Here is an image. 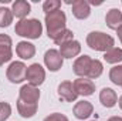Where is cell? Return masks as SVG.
<instances>
[{"instance_id": "obj_26", "label": "cell", "mask_w": 122, "mask_h": 121, "mask_svg": "<svg viewBox=\"0 0 122 121\" xmlns=\"http://www.w3.org/2000/svg\"><path fill=\"white\" fill-rule=\"evenodd\" d=\"M11 114V107L9 103L1 101L0 103V121H6Z\"/></svg>"}, {"instance_id": "obj_21", "label": "cell", "mask_w": 122, "mask_h": 121, "mask_svg": "<svg viewBox=\"0 0 122 121\" xmlns=\"http://www.w3.org/2000/svg\"><path fill=\"white\" fill-rule=\"evenodd\" d=\"M13 13L7 7H0V27H9L13 23Z\"/></svg>"}, {"instance_id": "obj_29", "label": "cell", "mask_w": 122, "mask_h": 121, "mask_svg": "<svg viewBox=\"0 0 122 121\" xmlns=\"http://www.w3.org/2000/svg\"><path fill=\"white\" fill-rule=\"evenodd\" d=\"M108 121H122V117H117V116H114V117H111Z\"/></svg>"}, {"instance_id": "obj_30", "label": "cell", "mask_w": 122, "mask_h": 121, "mask_svg": "<svg viewBox=\"0 0 122 121\" xmlns=\"http://www.w3.org/2000/svg\"><path fill=\"white\" fill-rule=\"evenodd\" d=\"M118 104H119V107H121V110H122V95L119 97V100H118Z\"/></svg>"}, {"instance_id": "obj_12", "label": "cell", "mask_w": 122, "mask_h": 121, "mask_svg": "<svg viewBox=\"0 0 122 121\" xmlns=\"http://www.w3.org/2000/svg\"><path fill=\"white\" fill-rule=\"evenodd\" d=\"M72 14L78 20H85L91 14V7L90 3L85 0H75L72 1Z\"/></svg>"}, {"instance_id": "obj_1", "label": "cell", "mask_w": 122, "mask_h": 121, "mask_svg": "<svg viewBox=\"0 0 122 121\" xmlns=\"http://www.w3.org/2000/svg\"><path fill=\"white\" fill-rule=\"evenodd\" d=\"M67 17L62 10H56L53 13L46 14V27H47V36L48 38L54 40L62 30H65Z\"/></svg>"}, {"instance_id": "obj_7", "label": "cell", "mask_w": 122, "mask_h": 121, "mask_svg": "<svg viewBox=\"0 0 122 121\" xmlns=\"http://www.w3.org/2000/svg\"><path fill=\"white\" fill-rule=\"evenodd\" d=\"M19 100H21L23 103H27V104H38V100H40L38 87H34L31 84H24L20 88Z\"/></svg>"}, {"instance_id": "obj_8", "label": "cell", "mask_w": 122, "mask_h": 121, "mask_svg": "<svg viewBox=\"0 0 122 121\" xmlns=\"http://www.w3.org/2000/svg\"><path fill=\"white\" fill-rule=\"evenodd\" d=\"M74 90L77 93V95H82V97H88V95H92L94 91H95V84L94 81L87 78V77H80L77 78L74 83Z\"/></svg>"}, {"instance_id": "obj_24", "label": "cell", "mask_w": 122, "mask_h": 121, "mask_svg": "<svg viewBox=\"0 0 122 121\" xmlns=\"http://www.w3.org/2000/svg\"><path fill=\"white\" fill-rule=\"evenodd\" d=\"M109 80L114 84H117V86H122V66L121 64H118V66H115V67L111 68V71H109Z\"/></svg>"}, {"instance_id": "obj_3", "label": "cell", "mask_w": 122, "mask_h": 121, "mask_svg": "<svg viewBox=\"0 0 122 121\" xmlns=\"http://www.w3.org/2000/svg\"><path fill=\"white\" fill-rule=\"evenodd\" d=\"M87 44L95 51H104L107 53L108 50H111L115 44L114 37H111L109 34H105L102 31H91L87 36Z\"/></svg>"}, {"instance_id": "obj_11", "label": "cell", "mask_w": 122, "mask_h": 121, "mask_svg": "<svg viewBox=\"0 0 122 121\" xmlns=\"http://www.w3.org/2000/svg\"><path fill=\"white\" fill-rule=\"evenodd\" d=\"M57 93H58V97H60L61 101H67V103H72L78 97L71 81H62V83H60Z\"/></svg>"}, {"instance_id": "obj_6", "label": "cell", "mask_w": 122, "mask_h": 121, "mask_svg": "<svg viewBox=\"0 0 122 121\" xmlns=\"http://www.w3.org/2000/svg\"><path fill=\"white\" fill-rule=\"evenodd\" d=\"M62 63L64 61H62V57H61L58 50L50 49V50L46 51V54H44V64H46V67L50 71H53V73L58 71L62 67Z\"/></svg>"}, {"instance_id": "obj_23", "label": "cell", "mask_w": 122, "mask_h": 121, "mask_svg": "<svg viewBox=\"0 0 122 121\" xmlns=\"http://www.w3.org/2000/svg\"><path fill=\"white\" fill-rule=\"evenodd\" d=\"M71 40H74V33L70 30V29H65V30H62L53 40L57 46H62V44H65V43H68V41H71Z\"/></svg>"}, {"instance_id": "obj_16", "label": "cell", "mask_w": 122, "mask_h": 121, "mask_svg": "<svg viewBox=\"0 0 122 121\" xmlns=\"http://www.w3.org/2000/svg\"><path fill=\"white\" fill-rule=\"evenodd\" d=\"M16 53L20 59L23 60H30L36 54V47L29 41H19L16 46Z\"/></svg>"}, {"instance_id": "obj_22", "label": "cell", "mask_w": 122, "mask_h": 121, "mask_svg": "<svg viewBox=\"0 0 122 121\" xmlns=\"http://www.w3.org/2000/svg\"><path fill=\"white\" fill-rule=\"evenodd\" d=\"M102 71H104L102 63L95 59V60H92V63H91V68H90V73H88V77H87V78H90V80L98 78V77L102 74Z\"/></svg>"}, {"instance_id": "obj_28", "label": "cell", "mask_w": 122, "mask_h": 121, "mask_svg": "<svg viewBox=\"0 0 122 121\" xmlns=\"http://www.w3.org/2000/svg\"><path fill=\"white\" fill-rule=\"evenodd\" d=\"M117 34H118V37H119V40H121V43H122V24L117 29Z\"/></svg>"}, {"instance_id": "obj_17", "label": "cell", "mask_w": 122, "mask_h": 121, "mask_svg": "<svg viewBox=\"0 0 122 121\" xmlns=\"http://www.w3.org/2000/svg\"><path fill=\"white\" fill-rule=\"evenodd\" d=\"M31 11V7H30V3L26 1V0H16L11 6V13L13 16H16L17 19L23 20L29 13Z\"/></svg>"}, {"instance_id": "obj_25", "label": "cell", "mask_w": 122, "mask_h": 121, "mask_svg": "<svg viewBox=\"0 0 122 121\" xmlns=\"http://www.w3.org/2000/svg\"><path fill=\"white\" fill-rule=\"evenodd\" d=\"M60 7H61L60 0H47V1H44V4H43V10H44L46 14L53 13V11H56V10H60Z\"/></svg>"}, {"instance_id": "obj_20", "label": "cell", "mask_w": 122, "mask_h": 121, "mask_svg": "<svg viewBox=\"0 0 122 121\" xmlns=\"http://www.w3.org/2000/svg\"><path fill=\"white\" fill-rule=\"evenodd\" d=\"M104 60L109 64H117V63H121L122 61V49L118 47H112L111 50H108L105 54H104Z\"/></svg>"}, {"instance_id": "obj_27", "label": "cell", "mask_w": 122, "mask_h": 121, "mask_svg": "<svg viewBox=\"0 0 122 121\" xmlns=\"http://www.w3.org/2000/svg\"><path fill=\"white\" fill-rule=\"evenodd\" d=\"M43 121H68V118H67V116H64L61 113H53V114L47 116Z\"/></svg>"}, {"instance_id": "obj_10", "label": "cell", "mask_w": 122, "mask_h": 121, "mask_svg": "<svg viewBox=\"0 0 122 121\" xmlns=\"http://www.w3.org/2000/svg\"><path fill=\"white\" fill-rule=\"evenodd\" d=\"M91 63H92L91 57L87 56V54H84V56L78 57L77 60L74 61L72 71L78 77H88V73H90V68H91Z\"/></svg>"}, {"instance_id": "obj_19", "label": "cell", "mask_w": 122, "mask_h": 121, "mask_svg": "<svg viewBox=\"0 0 122 121\" xmlns=\"http://www.w3.org/2000/svg\"><path fill=\"white\" fill-rule=\"evenodd\" d=\"M37 104H27L21 100H17V111L23 118H31L37 113Z\"/></svg>"}, {"instance_id": "obj_9", "label": "cell", "mask_w": 122, "mask_h": 121, "mask_svg": "<svg viewBox=\"0 0 122 121\" xmlns=\"http://www.w3.org/2000/svg\"><path fill=\"white\" fill-rule=\"evenodd\" d=\"M13 51H11V38L7 34L0 33V66L11 60Z\"/></svg>"}, {"instance_id": "obj_31", "label": "cell", "mask_w": 122, "mask_h": 121, "mask_svg": "<svg viewBox=\"0 0 122 121\" xmlns=\"http://www.w3.org/2000/svg\"><path fill=\"white\" fill-rule=\"evenodd\" d=\"M92 121H97V120H92Z\"/></svg>"}, {"instance_id": "obj_2", "label": "cell", "mask_w": 122, "mask_h": 121, "mask_svg": "<svg viewBox=\"0 0 122 121\" xmlns=\"http://www.w3.org/2000/svg\"><path fill=\"white\" fill-rule=\"evenodd\" d=\"M16 34L27 38H40L43 33V24L38 19H23L19 23H16L14 27Z\"/></svg>"}, {"instance_id": "obj_5", "label": "cell", "mask_w": 122, "mask_h": 121, "mask_svg": "<svg viewBox=\"0 0 122 121\" xmlns=\"http://www.w3.org/2000/svg\"><path fill=\"white\" fill-rule=\"evenodd\" d=\"M26 80L29 81V84L34 86V87L41 86L44 83V80H46V71H44V68L38 63H33L31 66L27 67Z\"/></svg>"}, {"instance_id": "obj_18", "label": "cell", "mask_w": 122, "mask_h": 121, "mask_svg": "<svg viewBox=\"0 0 122 121\" xmlns=\"http://www.w3.org/2000/svg\"><path fill=\"white\" fill-rule=\"evenodd\" d=\"M105 23L109 29L117 30L122 24V13L118 9H111L105 16Z\"/></svg>"}, {"instance_id": "obj_13", "label": "cell", "mask_w": 122, "mask_h": 121, "mask_svg": "<svg viewBox=\"0 0 122 121\" xmlns=\"http://www.w3.org/2000/svg\"><path fill=\"white\" fill-rule=\"evenodd\" d=\"M81 53V44L77 40H71L65 44L60 46V54L62 59H72Z\"/></svg>"}, {"instance_id": "obj_15", "label": "cell", "mask_w": 122, "mask_h": 121, "mask_svg": "<svg viewBox=\"0 0 122 121\" xmlns=\"http://www.w3.org/2000/svg\"><path fill=\"white\" fill-rule=\"evenodd\" d=\"M99 101H101V104H102L104 107L112 108V107H115L117 103H118V95H117V93L112 90V88L105 87V88H102L101 93H99Z\"/></svg>"}, {"instance_id": "obj_4", "label": "cell", "mask_w": 122, "mask_h": 121, "mask_svg": "<svg viewBox=\"0 0 122 121\" xmlns=\"http://www.w3.org/2000/svg\"><path fill=\"white\" fill-rule=\"evenodd\" d=\"M26 71H27V67L23 61H13L7 71H6V76H7V80L13 84H19V83H23L26 80Z\"/></svg>"}, {"instance_id": "obj_14", "label": "cell", "mask_w": 122, "mask_h": 121, "mask_svg": "<svg viewBox=\"0 0 122 121\" xmlns=\"http://www.w3.org/2000/svg\"><path fill=\"white\" fill-rule=\"evenodd\" d=\"M92 111H94L92 104L90 101H85V100L78 101V103L74 105V110H72L74 116H75L78 120H85V118H88L92 114Z\"/></svg>"}]
</instances>
